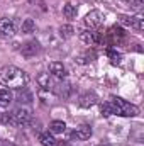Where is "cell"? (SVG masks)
Returning a JSON list of instances; mask_svg holds the SVG:
<instances>
[{"instance_id":"cell-25","label":"cell","mask_w":144,"mask_h":146,"mask_svg":"<svg viewBox=\"0 0 144 146\" xmlns=\"http://www.w3.org/2000/svg\"><path fill=\"white\" fill-rule=\"evenodd\" d=\"M100 146H108V145H100Z\"/></svg>"},{"instance_id":"cell-1","label":"cell","mask_w":144,"mask_h":146,"mask_svg":"<svg viewBox=\"0 0 144 146\" xmlns=\"http://www.w3.org/2000/svg\"><path fill=\"white\" fill-rule=\"evenodd\" d=\"M27 80H29L27 73L17 66L9 65V66L0 68V85H3V87L19 90V88H24L27 85Z\"/></svg>"},{"instance_id":"cell-14","label":"cell","mask_w":144,"mask_h":146,"mask_svg":"<svg viewBox=\"0 0 144 146\" xmlns=\"http://www.w3.org/2000/svg\"><path fill=\"white\" fill-rule=\"evenodd\" d=\"M20 31H22L24 34H32V33H36V22H34L32 19H26V21L22 22V26H20Z\"/></svg>"},{"instance_id":"cell-23","label":"cell","mask_w":144,"mask_h":146,"mask_svg":"<svg viewBox=\"0 0 144 146\" xmlns=\"http://www.w3.org/2000/svg\"><path fill=\"white\" fill-rule=\"evenodd\" d=\"M102 114H104V115H112V107H110L108 102L102 104Z\"/></svg>"},{"instance_id":"cell-15","label":"cell","mask_w":144,"mask_h":146,"mask_svg":"<svg viewBox=\"0 0 144 146\" xmlns=\"http://www.w3.org/2000/svg\"><path fill=\"white\" fill-rule=\"evenodd\" d=\"M37 83H39V87H41V88H44V90L53 88V85H51V80H49V75H48V73H41V75L37 76Z\"/></svg>"},{"instance_id":"cell-21","label":"cell","mask_w":144,"mask_h":146,"mask_svg":"<svg viewBox=\"0 0 144 146\" xmlns=\"http://www.w3.org/2000/svg\"><path fill=\"white\" fill-rule=\"evenodd\" d=\"M59 36L65 37V39L71 37L73 36V27L71 26H61V27H59Z\"/></svg>"},{"instance_id":"cell-5","label":"cell","mask_w":144,"mask_h":146,"mask_svg":"<svg viewBox=\"0 0 144 146\" xmlns=\"http://www.w3.org/2000/svg\"><path fill=\"white\" fill-rule=\"evenodd\" d=\"M102 22H104V14L100 10H92L85 17V26L90 29H98L102 26Z\"/></svg>"},{"instance_id":"cell-22","label":"cell","mask_w":144,"mask_h":146,"mask_svg":"<svg viewBox=\"0 0 144 146\" xmlns=\"http://www.w3.org/2000/svg\"><path fill=\"white\" fill-rule=\"evenodd\" d=\"M95 56H97V54H95V51H87V53L80 58V61H81V63H88V61H93V60H95Z\"/></svg>"},{"instance_id":"cell-17","label":"cell","mask_w":144,"mask_h":146,"mask_svg":"<svg viewBox=\"0 0 144 146\" xmlns=\"http://www.w3.org/2000/svg\"><path fill=\"white\" fill-rule=\"evenodd\" d=\"M39 141H41V145L42 146H54L56 145V139H54L53 134H49V133H42V134H39Z\"/></svg>"},{"instance_id":"cell-11","label":"cell","mask_w":144,"mask_h":146,"mask_svg":"<svg viewBox=\"0 0 144 146\" xmlns=\"http://www.w3.org/2000/svg\"><path fill=\"white\" fill-rule=\"evenodd\" d=\"M81 107H92V106H95L97 104V95L93 94V92H87V94H83L81 97H80V102H78Z\"/></svg>"},{"instance_id":"cell-4","label":"cell","mask_w":144,"mask_h":146,"mask_svg":"<svg viewBox=\"0 0 144 146\" xmlns=\"http://www.w3.org/2000/svg\"><path fill=\"white\" fill-rule=\"evenodd\" d=\"M119 22L122 26H127V27H132L136 31H143L144 29V19L141 15H136V17H129V15H119Z\"/></svg>"},{"instance_id":"cell-3","label":"cell","mask_w":144,"mask_h":146,"mask_svg":"<svg viewBox=\"0 0 144 146\" xmlns=\"http://www.w3.org/2000/svg\"><path fill=\"white\" fill-rule=\"evenodd\" d=\"M31 117H32V112L29 107H19L10 114V122L15 126H26V124H29Z\"/></svg>"},{"instance_id":"cell-18","label":"cell","mask_w":144,"mask_h":146,"mask_svg":"<svg viewBox=\"0 0 144 146\" xmlns=\"http://www.w3.org/2000/svg\"><path fill=\"white\" fill-rule=\"evenodd\" d=\"M63 14H65V17L66 19H75L76 15H78V9L71 5V3H66L65 7H63Z\"/></svg>"},{"instance_id":"cell-12","label":"cell","mask_w":144,"mask_h":146,"mask_svg":"<svg viewBox=\"0 0 144 146\" xmlns=\"http://www.w3.org/2000/svg\"><path fill=\"white\" fill-rule=\"evenodd\" d=\"M12 100H14V97H12V92H10L9 88L0 90V107H2V109L9 107V106L12 104Z\"/></svg>"},{"instance_id":"cell-6","label":"cell","mask_w":144,"mask_h":146,"mask_svg":"<svg viewBox=\"0 0 144 146\" xmlns=\"http://www.w3.org/2000/svg\"><path fill=\"white\" fill-rule=\"evenodd\" d=\"M15 34V22L12 19H7V17H2L0 19V37L3 39H9Z\"/></svg>"},{"instance_id":"cell-13","label":"cell","mask_w":144,"mask_h":146,"mask_svg":"<svg viewBox=\"0 0 144 146\" xmlns=\"http://www.w3.org/2000/svg\"><path fill=\"white\" fill-rule=\"evenodd\" d=\"M17 100L20 102V104H31L32 102V94L24 87L22 90L19 88V94H17Z\"/></svg>"},{"instance_id":"cell-10","label":"cell","mask_w":144,"mask_h":146,"mask_svg":"<svg viewBox=\"0 0 144 146\" xmlns=\"http://www.w3.org/2000/svg\"><path fill=\"white\" fill-rule=\"evenodd\" d=\"M49 72H51V75H54L56 78H65V76H66V68H65V65L59 63V61L49 63Z\"/></svg>"},{"instance_id":"cell-9","label":"cell","mask_w":144,"mask_h":146,"mask_svg":"<svg viewBox=\"0 0 144 146\" xmlns=\"http://www.w3.org/2000/svg\"><path fill=\"white\" fill-rule=\"evenodd\" d=\"M20 53H22L24 58H32V56H36L37 53H39V42H37V41H29L27 44L22 46Z\"/></svg>"},{"instance_id":"cell-2","label":"cell","mask_w":144,"mask_h":146,"mask_svg":"<svg viewBox=\"0 0 144 146\" xmlns=\"http://www.w3.org/2000/svg\"><path fill=\"white\" fill-rule=\"evenodd\" d=\"M108 104L112 107V114H117V115H122V117H134V115L139 114V109L134 104H129V102H126L124 99H119V97H114Z\"/></svg>"},{"instance_id":"cell-19","label":"cell","mask_w":144,"mask_h":146,"mask_svg":"<svg viewBox=\"0 0 144 146\" xmlns=\"http://www.w3.org/2000/svg\"><path fill=\"white\" fill-rule=\"evenodd\" d=\"M107 56L112 60V63H114V65H119V63H120V60H122V54H120V53H117V51H115V49H112V48H108V49H107Z\"/></svg>"},{"instance_id":"cell-16","label":"cell","mask_w":144,"mask_h":146,"mask_svg":"<svg viewBox=\"0 0 144 146\" xmlns=\"http://www.w3.org/2000/svg\"><path fill=\"white\" fill-rule=\"evenodd\" d=\"M65 129H66V124L63 121H53L49 124V131L54 134H61V133H65Z\"/></svg>"},{"instance_id":"cell-20","label":"cell","mask_w":144,"mask_h":146,"mask_svg":"<svg viewBox=\"0 0 144 146\" xmlns=\"http://www.w3.org/2000/svg\"><path fill=\"white\" fill-rule=\"evenodd\" d=\"M131 9H134V10H141L144 7V0H124Z\"/></svg>"},{"instance_id":"cell-7","label":"cell","mask_w":144,"mask_h":146,"mask_svg":"<svg viewBox=\"0 0 144 146\" xmlns=\"http://www.w3.org/2000/svg\"><path fill=\"white\" fill-rule=\"evenodd\" d=\"M124 36H126V33H124L122 27H119V26H112L107 33H105V42H108V44H115V42L122 41Z\"/></svg>"},{"instance_id":"cell-8","label":"cell","mask_w":144,"mask_h":146,"mask_svg":"<svg viewBox=\"0 0 144 146\" xmlns=\"http://www.w3.org/2000/svg\"><path fill=\"white\" fill-rule=\"evenodd\" d=\"M90 136H92V127H90L88 124L78 126V127L71 133V138L73 139H78V141H85V139H88Z\"/></svg>"},{"instance_id":"cell-24","label":"cell","mask_w":144,"mask_h":146,"mask_svg":"<svg viewBox=\"0 0 144 146\" xmlns=\"http://www.w3.org/2000/svg\"><path fill=\"white\" fill-rule=\"evenodd\" d=\"M2 114H3V112H0V119H2Z\"/></svg>"}]
</instances>
